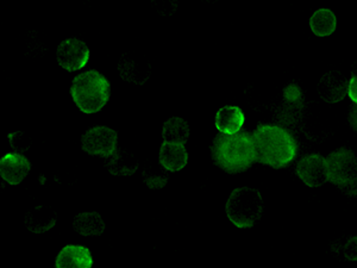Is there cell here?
<instances>
[{
	"label": "cell",
	"mask_w": 357,
	"mask_h": 268,
	"mask_svg": "<svg viewBox=\"0 0 357 268\" xmlns=\"http://www.w3.org/2000/svg\"><path fill=\"white\" fill-rule=\"evenodd\" d=\"M212 160L223 171L236 174L247 171L257 163L252 134L240 131L237 134H217L211 146Z\"/></svg>",
	"instance_id": "6da1fadb"
},
{
	"label": "cell",
	"mask_w": 357,
	"mask_h": 268,
	"mask_svg": "<svg viewBox=\"0 0 357 268\" xmlns=\"http://www.w3.org/2000/svg\"><path fill=\"white\" fill-rule=\"evenodd\" d=\"M257 163L275 170L289 166L296 158L298 144L291 133L279 126L260 124L254 134Z\"/></svg>",
	"instance_id": "7a4b0ae2"
},
{
	"label": "cell",
	"mask_w": 357,
	"mask_h": 268,
	"mask_svg": "<svg viewBox=\"0 0 357 268\" xmlns=\"http://www.w3.org/2000/svg\"><path fill=\"white\" fill-rule=\"evenodd\" d=\"M70 96L84 114H96L110 99V82L98 70H89L74 77Z\"/></svg>",
	"instance_id": "3957f363"
},
{
	"label": "cell",
	"mask_w": 357,
	"mask_h": 268,
	"mask_svg": "<svg viewBox=\"0 0 357 268\" xmlns=\"http://www.w3.org/2000/svg\"><path fill=\"white\" fill-rule=\"evenodd\" d=\"M225 211L236 227H254L264 214V200L260 191L252 187L236 188L227 200Z\"/></svg>",
	"instance_id": "277c9868"
},
{
	"label": "cell",
	"mask_w": 357,
	"mask_h": 268,
	"mask_svg": "<svg viewBox=\"0 0 357 268\" xmlns=\"http://www.w3.org/2000/svg\"><path fill=\"white\" fill-rule=\"evenodd\" d=\"M329 181L345 193L357 195V158L348 148H340L326 158Z\"/></svg>",
	"instance_id": "5b68a950"
},
{
	"label": "cell",
	"mask_w": 357,
	"mask_h": 268,
	"mask_svg": "<svg viewBox=\"0 0 357 268\" xmlns=\"http://www.w3.org/2000/svg\"><path fill=\"white\" fill-rule=\"evenodd\" d=\"M118 135L107 126H94L82 136V149L89 155L111 158L117 149Z\"/></svg>",
	"instance_id": "8992f818"
},
{
	"label": "cell",
	"mask_w": 357,
	"mask_h": 268,
	"mask_svg": "<svg viewBox=\"0 0 357 268\" xmlns=\"http://www.w3.org/2000/svg\"><path fill=\"white\" fill-rule=\"evenodd\" d=\"M296 175L307 186H321L329 181L328 161L319 154L305 155L296 165Z\"/></svg>",
	"instance_id": "52a82bcc"
},
{
	"label": "cell",
	"mask_w": 357,
	"mask_h": 268,
	"mask_svg": "<svg viewBox=\"0 0 357 268\" xmlns=\"http://www.w3.org/2000/svg\"><path fill=\"white\" fill-rule=\"evenodd\" d=\"M59 65L68 72L84 68L89 59V49L85 42L77 38H67L57 47Z\"/></svg>",
	"instance_id": "ba28073f"
},
{
	"label": "cell",
	"mask_w": 357,
	"mask_h": 268,
	"mask_svg": "<svg viewBox=\"0 0 357 268\" xmlns=\"http://www.w3.org/2000/svg\"><path fill=\"white\" fill-rule=\"evenodd\" d=\"M118 70L126 82L143 85L151 74V62L137 54L126 53L118 64Z\"/></svg>",
	"instance_id": "9c48e42d"
},
{
	"label": "cell",
	"mask_w": 357,
	"mask_h": 268,
	"mask_svg": "<svg viewBox=\"0 0 357 268\" xmlns=\"http://www.w3.org/2000/svg\"><path fill=\"white\" fill-rule=\"evenodd\" d=\"M349 82L340 70H330L324 74L318 84V94L329 104L341 102L348 94Z\"/></svg>",
	"instance_id": "30bf717a"
},
{
	"label": "cell",
	"mask_w": 357,
	"mask_h": 268,
	"mask_svg": "<svg viewBox=\"0 0 357 268\" xmlns=\"http://www.w3.org/2000/svg\"><path fill=\"white\" fill-rule=\"evenodd\" d=\"M31 165L24 155L8 153L0 160V175L10 185H18L29 174Z\"/></svg>",
	"instance_id": "8fae6325"
},
{
	"label": "cell",
	"mask_w": 357,
	"mask_h": 268,
	"mask_svg": "<svg viewBox=\"0 0 357 268\" xmlns=\"http://www.w3.org/2000/svg\"><path fill=\"white\" fill-rule=\"evenodd\" d=\"M56 211L53 207L47 205H38L26 211L24 216V224L28 230L35 234L48 232L56 224Z\"/></svg>",
	"instance_id": "7c38bea8"
},
{
	"label": "cell",
	"mask_w": 357,
	"mask_h": 268,
	"mask_svg": "<svg viewBox=\"0 0 357 268\" xmlns=\"http://www.w3.org/2000/svg\"><path fill=\"white\" fill-rule=\"evenodd\" d=\"M56 268H92L93 259L89 248L84 246H66L56 258Z\"/></svg>",
	"instance_id": "4fadbf2b"
},
{
	"label": "cell",
	"mask_w": 357,
	"mask_h": 268,
	"mask_svg": "<svg viewBox=\"0 0 357 268\" xmlns=\"http://www.w3.org/2000/svg\"><path fill=\"white\" fill-rule=\"evenodd\" d=\"M158 161L168 172L174 173V172L181 171L188 161V153L185 148V144L163 142L160 148Z\"/></svg>",
	"instance_id": "5bb4252c"
},
{
	"label": "cell",
	"mask_w": 357,
	"mask_h": 268,
	"mask_svg": "<svg viewBox=\"0 0 357 268\" xmlns=\"http://www.w3.org/2000/svg\"><path fill=\"white\" fill-rule=\"evenodd\" d=\"M244 121L243 111L238 106H224L215 114V128L222 134H237L242 129Z\"/></svg>",
	"instance_id": "9a60e30c"
},
{
	"label": "cell",
	"mask_w": 357,
	"mask_h": 268,
	"mask_svg": "<svg viewBox=\"0 0 357 268\" xmlns=\"http://www.w3.org/2000/svg\"><path fill=\"white\" fill-rule=\"evenodd\" d=\"M105 167L111 174L132 175L137 171L138 160L129 151L117 148L112 156L106 161Z\"/></svg>",
	"instance_id": "2e32d148"
},
{
	"label": "cell",
	"mask_w": 357,
	"mask_h": 268,
	"mask_svg": "<svg viewBox=\"0 0 357 268\" xmlns=\"http://www.w3.org/2000/svg\"><path fill=\"white\" fill-rule=\"evenodd\" d=\"M73 228L82 236H99L105 230V223L98 212H82L75 216Z\"/></svg>",
	"instance_id": "e0dca14e"
},
{
	"label": "cell",
	"mask_w": 357,
	"mask_h": 268,
	"mask_svg": "<svg viewBox=\"0 0 357 268\" xmlns=\"http://www.w3.org/2000/svg\"><path fill=\"white\" fill-rule=\"evenodd\" d=\"M162 137L166 143L185 144L190 137V126L183 118H169L163 124Z\"/></svg>",
	"instance_id": "ac0fdd59"
},
{
	"label": "cell",
	"mask_w": 357,
	"mask_h": 268,
	"mask_svg": "<svg viewBox=\"0 0 357 268\" xmlns=\"http://www.w3.org/2000/svg\"><path fill=\"white\" fill-rule=\"evenodd\" d=\"M310 27L317 36H330L336 30V16L329 8H321L310 18Z\"/></svg>",
	"instance_id": "d6986e66"
},
{
	"label": "cell",
	"mask_w": 357,
	"mask_h": 268,
	"mask_svg": "<svg viewBox=\"0 0 357 268\" xmlns=\"http://www.w3.org/2000/svg\"><path fill=\"white\" fill-rule=\"evenodd\" d=\"M284 99L286 106L291 110H296V107L303 105V94L299 86L291 84L284 89Z\"/></svg>",
	"instance_id": "ffe728a7"
},
{
	"label": "cell",
	"mask_w": 357,
	"mask_h": 268,
	"mask_svg": "<svg viewBox=\"0 0 357 268\" xmlns=\"http://www.w3.org/2000/svg\"><path fill=\"white\" fill-rule=\"evenodd\" d=\"M8 140H10V144L18 154L28 151L31 146V138L22 131H17V133L8 135Z\"/></svg>",
	"instance_id": "44dd1931"
},
{
	"label": "cell",
	"mask_w": 357,
	"mask_h": 268,
	"mask_svg": "<svg viewBox=\"0 0 357 268\" xmlns=\"http://www.w3.org/2000/svg\"><path fill=\"white\" fill-rule=\"evenodd\" d=\"M344 256L350 261H357V236H354L344 246Z\"/></svg>",
	"instance_id": "7402d4cb"
},
{
	"label": "cell",
	"mask_w": 357,
	"mask_h": 268,
	"mask_svg": "<svg viewBox=\"0 0 357 268\" xmlns=\"http://www.w3.org/2000/svg\"><path fill=\"white\" fill-rule=\"evenodd\" d=\"M348 94H349L350 99L357 104V77L355 75H351L350 77Z\"/></svg>",
	"instance_id": "603a6c76"
},
{
	"label": "cell",
	"mask_w": 357,
	"mask_h": 268,
	"mask_svg": "<svg viewBox=\"0 0 357 268\" xmlns=\"http://www.w3.org/2000/svg\"><path fill=\"white\" fill-rule=\"evenodd\" d=\"M349 124L354 131L357 133V104L351 107V110L349 112Z\"/></svg>",
	"instance_id": "cb8c5ba5"
},
{
	"label": "cell",
	"mask_w": 357,
	"mask_h": 268,
	"mask_svg": "<svg viewBox=\"0 0 357 268\" xmlns=\"http://www.w3.org/2000/svg\"><path fill=\"white\" fill-rule=\"evenodd\" d=\"M351 75L357 77V61L354 64L353 69H351Z\"/></svg>",
	"instance_id": "d4e9b609"
}]
</instances>
